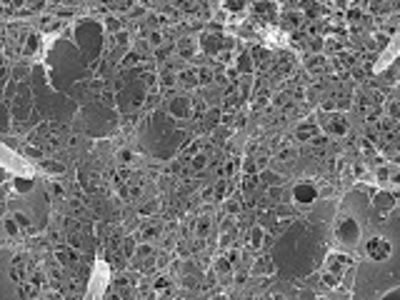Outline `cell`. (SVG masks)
Instances as JSON below:
<instances>
[{
    "label": "cell",
    "instance_id": "1",
    "mask_svg": "<svg viewBox=\"0 0 400 300\" xmlns=\"http://www.w3.org/2000/svg\"><path fill=\"white\" fill-rule=\"evenodd\" d=\"M335 238H338L343 245L353 248V245H358V240H360V225H358L353 218L343 215L338 220V225H335Z\"/></svg>",
    "mask_w": 400,
    "mask_h": 300
},
{
    "label": "cell",
    "instance_id": "2",
    "mask_svg": "<svg viewBox=\"0 0 400 300\" xmlns=\"http://www.w3.org/2000/svg\"><path fill=\"white\" fill-rule=\"evenodd\" d=\"M390 243L385 240V238H373L370 243H368V255H370V258L373 260H378V263H380V260H388L390 258Z\"/></svg>",
    "mask_w": 400,
    "mask_h": 300
},
{
    "label": "cell",
    "instance_id": "3",
    "mask_svg": "<svg viewBox=\"0 0 400 300\" xmlns=\"http://www.w3.org/2000/svg\"><path fill=\"white\" fill-rule=\"evenodd\" d=\"M168 110H170L173 118H188L190 110H193V103H190L188 95H175L170 103H168Z\"/></svg>",
    "mask_w": 400,
    "mask_h": 300
},
{
    "label": "cell",
    "instance_id": "4",
    "mask_svg": "<svg viewBox=\"0 0 400 300\" xmlns=\"http://www.w3.org/2000/svg\"><path fill=\"white\" fill-rule=\"evenodd\" d=\"M293 198H295L298 203H303V205H310V203H315V198H318V190H315V185H310V183H298L295 188H293Z\"/></svg>",
    "mask_w": 400,
    "mask_h": 300
},
{
    "label": "cell",
    "instance_id": "5",
    "mask_svg": "<svg viewBox=\"0 0 400 300\" xmlns=\"http://www.w3.org/2000/svg\"><path fill=\"white\" fill-rule=\"evenodd\" d=\"M323 128H325L328 135H345L348 120L343 115H330V118H323Z\"/></svg>",
    "mask_w": 400,
    "mask_h": 300
},
{
    "label": "cell",
    "instance_id": "6",
    "mask_svg": "<svg viewBox=\"0 0 400 300\" xmlns=\"http://www.w3.org/2000/svg\"><path fill=\"white\" fill-rule=\"evenodd\" d=\"M373 205H375L378 210H383V213H390V210L395 208V195H390V193L380 190V193H375V195H373Z\"/></svg>",
    "mask_w": 400,
    "mask_h": 300
},
{
    "label": "cell",
    "instance_id": "7",
    "mask_svg": "<svg viewBox=\"0 0 400 300\" xmlns=\"http://www.w3.org/2000/svg\"><path fill=\"white\" fill-rule=\"evenodd\" d=\"M200 45L208 55H215L220 50V35H213V33H203L200 35Z\"/></svg>",
    "mask_w": 400,
    "mask_h": 300
},
{
    "label": "cell",
    "instance_id": "8",
    "mask_svg": "<svg viewBox=\"0 0 400 300\" xmlns=\"http://www.w3.org/2000/svg\"><path fill=\"white\" fill-rule=\"evenodd\" d=\"M273 270H275V265H273V260L268 258V255L258 258V260H255V265H253V273H255V275H270Z\"/></svg>",
    "mask_w": 400,
    "mask_h": 300
},
{
    "label": "cell",
    "instance_id": "9",
    "mask_svg": "<svg viewBox=\"0 0 400 300\" xmlns=\"http://www.w3.org/2000/svg\"><path fill=\"white\" fill-rule=\"evenodd\" d=\"M300 140H310V138H315L318 135V125H315L313 120H308V123H303L300 128H298V133H295Z\"/></svg>",
    "mask_w": 400,
    "mask_h": 300
},
{
    "label": "cell",
    "instance_id": "10",
    "mask_svg": "<svg viewBox=\"0 0 400 300\" xmlns=\"http://www.w3.org/2000/svg\"><path fill=\"white\" fill-rule=\"evenodd\" d=\"M253 68H255V60H253L248 50H243L238 58V73H253Z\"/></svg>",
    "mask_w": 400,
    "mask_h": 300
},
{
    "label": "cell",
    "instance_id": "11",
    "mask_svg": "<svg viewBox=\"0 0 400 300\" xmlns=\"http://www.w3.org/2000/svg\"><path fill=\"white\" fill-rule=\"evenodd\" d=\"M230 270H233V263H230L228 258H218V260H215V275H218V278H228Z\"/></svg>",
    "mask_w": 400,
    "mask_h": 300
},
{
    "label": "cell",
    "instance_id": "12",
    "mask_svg": "<svg viewBox=\"0 0 400 300\" xmlns=\"http://www.w3.org/2000/svg\"><path fill=\"white\" fill-rule=\"evenodd\" d=\"M13 185H15V190H18V193H30L35 183H33V178H15V180H13Z\"/></svg>",
    "mask_w": 400,
    "mask_h": 300
},
{
    "label": "cell",
    "instance_id": "13",
    "mask_svg": "<svg viewBox=\"0 0 400 300\" xmlns=\"http://www.w3.org/2000/svg\"><path fill=\"white\" fill-rule=\"evenodd\" d=\"M250 248H260V243H263V228L258 225V228H253L250 230Z\"/></svg>",
    "mask_w": 400,
    "mask_h": 300
},
{
    "label": "cell",
    "instance_id": "14",
    "mask_svg": "<svg viewBox=\"0 0 400 300\" xmlns=\"http://www.w3.org/2000/svg\"><path fill=\"white\" fill-rule=\"evenodd\" d=\"M35 50H38V35L33 33V35H28V43H25V53H28V55H33Z\"/></svg>",
    "mask_w": 400,
    "mask_h": 300
},
{
    "label": "cell",
    "instance_id": "15",
    "mask_svg": "<svg viewBox=\"0 0 400 300\" xmlns=\"http://www.w3.org/2000/svg\"><path fill=\"white\" fill-rule=\"evenodd\" d=\"M225 8L233 10V13H238V10L245 8V0H225Z\"/></svg>",
    "mask_w": 400,
    "mask_h": 300
},
{
    "label": "cell",
    "instance_id": "16",
    "mask_svg": "<svg viewBox=\"0 0 400 300\" xmlns=\"http://www.w3.org/2000/svg\"><path fill=\"white\" fill-rule=\"evenodd\" d=\"M253 60H255V63H260V60H268V50L265 48H253Z\"/></svg>",
    "mask_w": 400,
    "mask_h": 300
},
{
    "label": "cell",
    "instance_id": "17",
    "mask_svg": "<svg viewBox=\"0 0 400 300\" xmlns=\"http://www.w3.org/2000/svg\"><path fill=\"white\" fill-rule=\"evenodd\" d=\"M205 165H208V155H205V153H200V155L193 158V168H195V170H203Z\"/></svg>",
    "mask_w": 400,
    "mask_h": 300
},
{
    "label": "cell",
    "instance_id": "18",
    "mask_svg": "<svg viewBox=\"0 0 400 300\" xmlns=\"http://www.w3.org/2000/svg\"><path fill=\"white\" fill-rule=\"evenodd\" d=\"M208 228H210V218L205 215V218H200V220H198V235H205V233H208Z\"/></svg>",
    "mask_w": 400,
    "mask_h": 300
},
{
    "label": "cell",
    "instance_id": "19",
    "mask_svg": "<svg viewBox=\"0 0 400 300\" xmlns=\"http://www.w3.org/2000/svg\"><path fill=\"white\" fill-rule=\"evenodd\" d=\"M210 78H213V75H210L208 68H200L198 70V83H210Z\"/></svg>",
    "mask_w": 400,
    "mask_h": 300
},
{
    "label": "cell",
    "instance_id": "20",
    "mask_svg": "<svg viewBox=\"0 0 400 300\" xmlns=\"http://www.w3.org/2000/svg\"><path fill=\"white\" fill-rule=\"evenodd\" d=\"M180 48H183L180 53H183L185 58H190V55H193V50H190V48H193V43H188V40H183V43H180Z\"/></svg>",
    "mask_w": 400,
    "mask_h": 300
},
{
    "label": "cell",
    "instance_id": "21",
    "mask_svg": "<svg viewBox=\"0 0 400 300\" xmlns=\"http://www.w3.org/2000/svg\"><path fill=\"white\" fill-rule=\"evenodd\" d=\"M225 208H228V213H230V215H238V213H240V205H238L235 200H230Z\"/></svg>",
    "mask_w": 400,
    "mask_h": 300
},
{
    "label": "cell",
    "instance_id": "22",
    "mask_svg": "<svg viewBox=\"0 0 400 300\" xmlns=\"http://www.w3.org/2000/svg\"><path fill=\"white\" fill-rule=\"evenodd\" d=\"M390 115H393V118H400V103H398V100L390 103Z\"/></svg>",
    "mask_w": 400,
    "mask_h": 300
},
{
    "label": "cell",
    "instance_id": "23",
    "mask_svg": "<svg viewBox=\"0 0 400 300\" xmlns=\"http://www.w3.org/2000/svg\"><path fill=\"white\" fill-rule=\"evenodd\" d=\"M5 228H8V233H10V235H15V233H18V225H15V220H5Z\"/></svg>",
    "mask_w": 400,
    "mask_h": 300
},
{
    "label": "cell",
    "instance_id": "24",
    "mask_svg": "<svg viewBox=\"0 0 400 300\" xmlns=\"http://www.w3.org/2000/svg\"><path fill=\"white\" fill-rule=\"evenodd\" d=\"M383 298H388V300H395V298H400V288H395V290H390V293H385Z\"/></svg>",
    "mask_w": 400,
    "mask_h": 300
},
{
    "label": "cell",
    "instance_id": "25",
    "mask_svg": "<svg viewBox=\"0 0 400 300\" xmlns=\"http://www.w3.org/2000/svg\"><path fill=\"white\" fill-rule=\"evenodd\" d=\"M150 40H153V43H155V45H158V43H160L163 38H160V33H153V35H150Z\"/></svg>",
    "mask_w": 400,
    "mask_h": 300
},
{
    "label": "cell",
    "instance_id": "26",
    "mask_svg": "<svg viewBox=\"0 0 400 300\" xmlns=\"http://www.w3.org/2000/svg\"><path fill=\"white\" fill-rule=\"evenodd\" d=\"M5 178H8V173H5V170H0V183H3Z\"/></svg>",
    "mask_w": 400,
    "mask_h": 300
},
{
    "label": "cell",
    "instance_id": "27",
    "mask_svg": "<svg viewBox=\"0 0 400 300\" xmlns=\"http://www.w3.org/2000/svg\"><path fill=\"white\" fill-rule=\"evenodd\" d=\"M0 68H3V53H0Z\"/></svg>",
    "mask_w": 400,
    "mask_h": 300
}]
</instances>
